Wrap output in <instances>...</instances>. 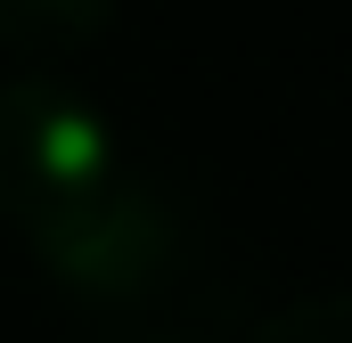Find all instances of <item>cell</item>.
Masks as SVG:
<instances>
[{"mask_svg":"<svg viewBox=\"0 0 352 343\" xmlns=\"http://www.w3.org/2000/svg\"><path fill=\"white\" fill-rule=\"evenodd\" d=\"M0 221L90 303H140L180 261V213L140 180L123 131L50 74L0 82Z\"/></svg>","mask_w":352,"mask_h":343,"instance_id":"6da1fadb","label":"cell"},{"mask_svg":"<svg viewBox=\"0 0 352 343\" xmlns=\"http://www.w3.org/2000/svg\"><path fill=\"white\" fill-rule=\"evenodd\" d=\"M123 0H0V41L25 58H58V49H90L115 25Z\"/></svg>","mask_w":352,"mask_h":343,"instance_id":"7a4b0ae2","label":"cell"},{"mask_svg":"<svg viewBox=\"0 0 352 343\" xmlns=\"http://www.w3.org/2000/svg\"><path fill=\"white\" fill-rule=\"evenodd\" d=\"M254 343H352V294H303V303L270 311Z\"/></svg>","mask_w":352,"mask_h":343,"instance_id":"3957f363","label":"cell"}]
</instances>
